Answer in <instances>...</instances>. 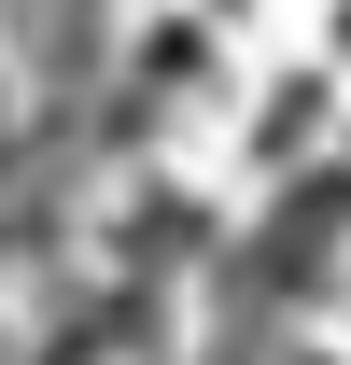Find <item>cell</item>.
I'll use <instances>...</instances> for the list:
<instances>
[{"label":"cell","mask_w":351,"mask_h":365,"mask_svg":"<svg viewBox=\"0 0 351 365\" xmlns=\"http://www.w3.org/2000/svg\"><path fill=\"white\" fill-rule=\"evenodd\" d=\"M309 140H323V85L295 71V85H281V98L253 113V155H309Z\"/></svg>","instance_id":"cell-2"},{"label":"cell","mask_w":351,"mask_h":365,"mask_svg":"<svg viewBox=\"0 0 351 365\" xmlns=\"http://www.w3.org/2000/svg\"><path fill=\"white\" fill-rule=\"evenodd\" d=\"M113 267L169 295L183 267H211V211H197V197H169V182H141L127 211H113Z\"/></svg>","instance_id":"cell-1"}]
</instances>
